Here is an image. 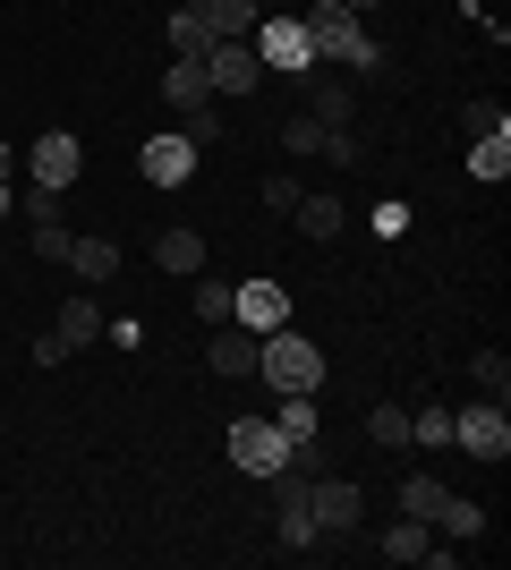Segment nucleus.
<instances>
[{
	"label": "nucleus",
	"instance_id": "obj_1",
	"mask_svg": "<svg viewBox=\"0 0 511 570\" xmlns=\"http://www.w3.org/2000/svg\"><path fill=\"white\" fill-rule=\"evenodd\" d=\"M256 375H265L273 392H324V350H316V341H298L291 324H282V333L256 341Z\"/></svg>",
	"mask_w": 511,
	"mask_h": 570
},
{
	"label": "nucleus",
	"instance_id": "obj_2",
	"mask_svg": "<svg viewBox=\"0 0 511 570\" xmlns=\"http://www.w3.org/2000/svg\"><path fill=\"white\" fill-rule=\"evenodd\" d=\"M307 43H316V60H333V69H375V43H366L358 9H341V0H316V9H307Z\"/></svg>",
	"mask_w": 511,
	"mask_h": 570
},
{
	"label": "nucleus",
	"instance_id": "obj_3",
	"mask_svg": "<svg viewBox=\"0 0 511 570\" xmlns=\"http://www.w3.org/2000/svg\"><path fill=\"white\" fill-rule=\"evenodd\" d=\"M247 43H256L265 77L282 69V77H298V86H307V77L324 69V60H316V43H307V18H256V35H247Z\"/></svg>",
	"mask_w": 511,
	"mask_h": 570
},
{
	"label": "nucleus",
	"instance_id": "obj_4",
	"mask_svg": "<svg viewBox=\"0 0 511 570\" xmlns=\"http://www.w3.org/2000/svg\"><path fill=\"white\" fill-rule=\"evenodd\" d=\"M222 452H230V469H247V476H273L282 460H291V434L273 426V417H239V426L222 434Z\"/></svg>",
	"mask_w": 511,
	"mask_h": 570
},
{
	"label": "nucleus",
	"instance_id": "obj_5",
	"mask_svg": "<svg viewBox=\"0 0 511 570\" xmlns=\"http://www.w3.org/2000/svg\"><path fill=\"white\" fill-rule=\"evenodd\" d=\"M307 511H316V528H324V537H350V528L366 520V494L350 485V476H333V469H324V476H307Z\"/></svg>",
	"mask_w": 511,
	"mask_h": 570
},
{
	"label": "nucleus",
	"instance_id": "obj_6",
	"mask_svg": "<svg viewBox=\"0 0 511 570\" xmlns=\"http://www.w3.org/2000/svg\"><path fill=\"white\" fill-rule=\"evenodd\" d=\"M77 170H86V145H77L69 128H43V137H35V154H26V179H35V188H60V196H69Z\"/></svg>",
	"mask_w": 511,
	"mask_h": 570
},
{
	"label": "nucleus",
	"instance_id": "obj_7",
	"mask_svg": "<svg viewBox=\"0 0 511 570\" xmlns=\"http://www.w3.org/2000/svg\"><path fill=\"white\" fill-rule=\"evenodd\" d=\"M452 443H461V452L469 460H487V469H494V460H503L511 452V417H503V409H452Z\"/></svg>",
	"mask_w": 511,
	"mask_h": 570
},
{
	"label": "nucleus",
	"instance_id": "obj_8",
	"mask_svg": "<svg viewBox=\"0 0 511 570\" xmlns=\"http://www.w3.org/2000/svg\"><path fill=\"white\" fill-rule=\"evenodd\" d=\"M230 324H247V333H282V324H291V289H282V282H239V289H230Z\"/></svg>",
	"mask_w": 511,
	"mask_h": 570
},
{
	"label": "nucleus",
	"instance_id": "obj_9",
	"mask_svg": "<svg viewBox=\"0 0 511 570\" xmlns=\"http://www.w3.org/2000/svg\"><path fill=\"white\" fill-rule=\"evenodd\" d=\"M205 86H214V95H256V86H265V60H256V43H214V60H205Z\"/></svg>",
	"mask_w": 511,
	"mask_h": 570
},
{
	"label": "nucleus",
	"instance_id": "obj_10",
	"mask_svg": "<svg viewBox=\"0 0 511 570\" xmlns=\"http://www.w3.org/2000/svg\"><path fill=\"white\" fill-rule=\"evenodd\" d=\"M375 553H384V562H461V553H452V546H435V537H426V520H392L384 528V537H375Z\"/></svg>",
	"mask_w": 511,
	"mask_h": 570
},
{
	"label": "nucleus",
	"instance_id": "obj_11",
	"mask_svg": "<svg viewBox=\"0 0 511 570\" xmlns=\"http://www.w3.org/2000/svg\"><path fill=\"white\" fill-rule=\"evenodd\" d=\"M256 341H265V333H247V324H214V341H205V366H214L222 383L256 375Z\"/></svg>",
	"mask_w": 511,
	"mask_h": 570
},
{
	"label": "nucleus",
	"instance_id": "obj_12",
	"mask_svg": "<svg viewBox=\"0 0 511 570\" xmlns=\"http://www.w3.org/2000/svg\"><path fill=\"white\" fill-rule=\"evenodd\" d=\"M137 170H146L154 188H188V179H196V145H188V137H146Z\"/></svg>",
	"mask_w": 511,
	"mask_h": 570
},
{
	"label": "nucleus",
	"instance_id": "obj_13",
	"mask_svg": "<svg viewBox=\"0 0 511 570\" xmlns=\"http://www.w3.org/2000/svg\"><path fill=\"white\" fill-rule=\"evenodd\" d=\"M179 9H196L222 43H247V35H256V0H179Z\"/></svg>",
	"mask_w": 511,
	"mask_h": 570
},
{
	"label": "nucleus",
	"instance_id": "obj_14",
	"mask_svg": "<svg viewBox=\"0 0 511 570\" xmlns=\"http://www.w3.org/2000/svg\"><path fill=\"white\" fill-rule=\"evenodd\" d=\"M163 102H170V111H205V102H214L205 60H170V69H163Z\"/></svg>",
	"mask_w": 511,
	"mask_h": 570
},
{
	"label": "nucleus",
	"instance_id": "obj_15",
	"mask_svg": "<svg viewBox=\"0 0 511 570\" xmlns=\"http://www.w3.org/2000/svg\"><path fill=\"white\" fill-rule=\"evenodd\" d=\"M163 35H170V60H214V43H222V35H214L205 18H196V9H170V26H163Z\"/></svg>",
	"mask_w": 511,
	"mask_h": 570
},
{
	"label": "nucleus",
	"instance_id": "obj_16",
	"mask_svg": "<svg viewBox=\"0 0 511 570\" xmlns=\"http://www.w3.org/2000/svg\"><path fill=\"white\" fill-rule=\"evenodd\" d=\"M69 264H77V273H86V289H95V282H111V273H120V238H77V247H69Z\"/></svg>",
	"mask_w": 511,
	"mask_h": 570
},
{
	"label": "nucleus",
	"instance_id": "obj_17",
	"mask_svg": "<svg viewBox=\"0 0 511 570\" xmlns=\"http://www.w3.org/2000/svg\"><path fill=\"white\" fill-rule=\"evenodd\" d=\"M443 502H452V485H443V476H401V520H426V528H435Z\"/></svg>",
	"mask_w": 511,
	"mask_h": 570
},
{
	"label": "nucleus",
	"instance_id": "obj_18",
	"mask_svg": "<svg viewBox=\"0 0 511 570\" xmlns=\"http://www.w3.org/2000/svg\"><path fill=\"white\" fill-rule=\"evenodd\" d=\"M154 264H163V273H196V264H205V238L196 230H163L154 238Z\"/></svg>",
	"mask_w": 511,
	"mask_h": 570
},
{
	"label": "nucleus",
	"instance_id": "obj_19",
	"mask_svg": "<svg viewBox=\"0 0 511 570\" xmlns=\"http://www.w3.org/2000/svg\"><path fill=\"white\" fill-rule=\"evenodd\" d=\"M51 333L69 341V350H86V341H102V307H95V298H69V307H60V324H51Z\"/></svg>",
	"mask_w": 511,
	"mask_h": 570
},
{
	"label": "nucleus",
	"instance_id": "obj_20",
	"mask_svg": "<svg viewBox=\"0 0 511 570\" xmlns=\"http://www.w3.org/2000/svg\"><path fill=\"white\" fill-rule=\"evenodd\" d=\"M273 426L291 434V443H316V392H282V409H273Z\"/></svg>",
	"mask_w": 511,
	"mask_h": 570
},
{
	"label": "nucleus",
	"instance_id": "obj_21",
	"mask_svg": "<svg viewBox=\"0 0 511 570\" xmlns=\"http://www.w3.org/2000/svg\"><path fill=\"white\" fill-rule=\"evenodd\" d=\"M291 222H298L307 238H341V205H333V196H298Z\"/></svg>",
	"mask_w": 511,
	"mask_h": 570
},
{
	"label": "nucleus",
	"instance_id": "obj_22",
	"mask_svg": "<svg viewBox=\"0 0 511 570\" xmlns=\"http://www.w3.org/2000/svg\"><path fill=\"white\" fill-rule=\"evenodd\" d=\"M469 170H478V179H503L511 170V128H494V137L469 145Z\"/></svg>",
	"mask_w": 511,
	"mask_h": 570
},
{
	"label": "nucleus",
	"instance_id": "obj_23",
	"mask_svg": "<svg viewBox=\"0 0 511 570\" xmlns=\"http://www.w3.org/2000/svg\"><path fill=\"white\" fill-rule=\"evenodd\" d=\"M307 86H316L307 119H316V128H350V86H324V77H307Z\"/></svg>",
	"mask_w": 511,
	"mask_h": 570
},
{
	"label": "nucleus",
	"instance_id": "obj_24",
	"mask_svg": "<svg viewBox=\"0 0 511 570\" xmlns=\"http://www.w3.org/2000/svg\"><path fill=\"white\" fill-rule=\"evenodd\" d=\"M435 528H443V537H487V511H478L469 494H452V502L435 511Z\"/></svg>",
	"mask_w": 511,
	"mask_h": 570
},
{
	"label": "nucleus",
	"instance_id": "obj_25",
	"mask_svg": "<svg viewBox=\"0 0 511 570\" xmlns=\"http://www.w3.org/2000/svg\"><path fill=\"white\" fill-rule=\"evenodd\" d=\"M366 443L401 452V443H410V409H366Z\"/></svg>",
	"mask_w": 511,
	"mask_h": 570
},
{
	"label": "nucleus",
	"instance_id": "obj_26",
	"mask_svg": "<svg viewBox=\"0 0 511 570\" xmlns=\"http://www.w3.org/2000/svg\"><path fill=\"white\" fill-rule=\"evenodd\" d=\"M410 443L443 452V443H452V409H410Z\"/></svg>",
	"mask_w": 511,
	"mask_h": 570
},
{
	"label": "nucleus",
	"instance_id": "obj_27",
	"mask_svg": "<svg viewBox=\"0 0 511 570\" xmlns=\"http://www.w3.org/2000/svg\"><path fill=\"white\" fill-rule=\"evenodd\" d=\"M324 137H333V128H316L307 111H298V119H282V145H291V154H324Z\"/></svg>",
	"mask_w": 511,
	"mask_h": 570
},
{
	"label": "nucleus",
	"instance_id": "obj_28",
	"mask_svg": "<svg viewBox=\"0 0 511 570\" xmlns=\"http://www.w3.org/2000/svg\"><path fill=\"white\" fill-rule=\"evenodd\" d=\"M69 247H77V238L60 230V222H35V256H43V264H69Z\"/></svg>",
	"mask_w": 511,
	"mask_h": 570
},
{
	"label": "nucleus",
	"instance_id": "obj_29",
	"mask_svg": "<svg viewBox=\"0 0 511 570\" xmlns=\"http://www.w3.org/2000/svg\"><path fill=\"white\" fill-rule=\"evenodd\" d=\"M196 315H205V324H230V282H196Z\"/></svg>",
	"mask_w": 511,
	"mask_h": 570
},
{
	"label": "nucleus",
	"instance_id": "obj_30",
	"mask_svg": "<svg viewBox=\"0 0 511 570\" xmlns=\"http://www.w3.org/2000/svg\"><path fill=\"white\" fill-rule=\"evenodd\" d=\"M478 383L503 401V392H511V357H503V350H478Z\"/></svg>",
	"mask_w": 511,
	"mask_h": 570
},
{
	"label": "nucleus",
	"instance_id": "obj_31",
	"mask_svg": "<svg viewBox=\"0 0 511 570\" xmlns=\"http://www.w3.org/2000/svg\"><path fill=\"white\" fill-rule=\"evenodd\" d=\"M461 128H469V137H494V128H503V111H494V102H469Z\"/></svg>",
	"mask_w": 511,
	"mask_h": 570
},
{
	"label": "nucleus",
	"instance_id": "obj_32",
	"mask_svg": "<svg viewBox=\"0 0 511 570\" xmlns=\"http://www.w3.org/2000/svg\"><path fill=\"white\" fill-rule=\"evenodd\" d=\"M26 214H35V222H60V188H35V179H26Z\"/></svg>",
	"mask_w": 511,
	"mask_h": 570
},
{
	"label": "nucleus",
	"instance_id": "obj_33",
	"mask_svg": "<svg viewBox=\"0 0 511 570\" xmlns=\"http://www.w3.org/2000/svg\"><path fill=\"white\" fill-rule=\"evenodd\" d=\"M298 196H307V188H298V179H265V205H273V214H291Z\"/></svg>",
	"mask_w": 511,
	"mask_h": 570
},
{
	"label": "nucleus",
	"instance_id": "obj_34",
	"mask_svg": "<svg viewBox=\"0 0 511 570\" xmlns=\"http://www.w3.org/2000/svg\"><path fill=\"white\" fill-rule=\"evenodd\" d=\"M9 170H18V145H9V137H0V179H9Z\"/></svg>",
	"mask_w": 511,
	"mask_h": 570
},
{
	"label": "nucleus",
	"instance_id": "obj_35",
	"mask_svg": "<svg viewBox=\"0 0 511 570\" xmlns=\"http://www.w3.org/2000/svg\"><path fill=\"white\" fill-rule=\"evenodd\" d=\"M9 214H18V188H9V179H0V222H9Z\"/></svg>",
	"mask_w": 511,
	"mask_h": 570
},
{
	"label": "nucleus",
	"instance_id": "obj_36",
	"mask_svg": "<svg viewBox=\"0 0 511 570\" xmlns=\"http://www.w3.org/2000/svg\"><path fill=\"white\" fill-rule=\"evenodd\" d=\"M341 9H375V0H341Z\"/></svg>",
	"mask_w": 511,
	"mask_h": 570
}]
</instances>
